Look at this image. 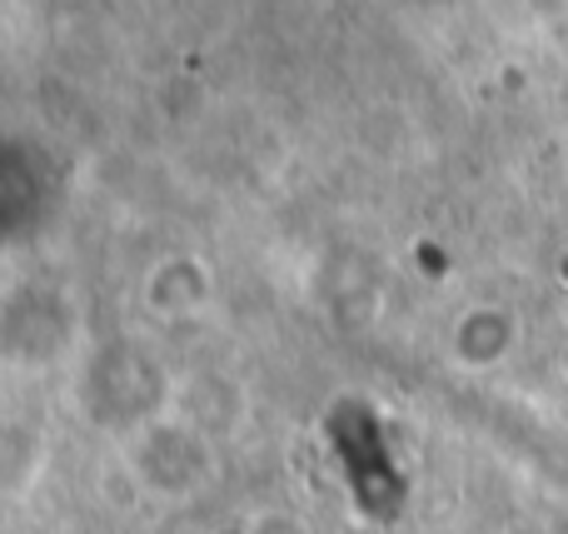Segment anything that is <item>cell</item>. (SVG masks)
<instances>
[{
	"label": "cell",
	"mask_w": 568,
	"mask_h": 534,
	"mask_svg": "<svg viewBox=\"0 0 568 534\" xmlns=\"http://www.w3.org/2000/svg\"><path fill=\"white\" fill-rule=\"evenodd\" d=\"M245 534H314V530L300 515H290V510H260L245 525Z\"/></svg>",
	"instance_id": "obj_1"
}]
</instances>
